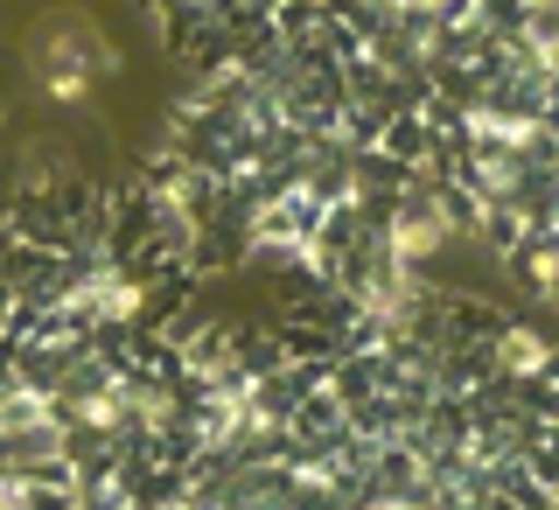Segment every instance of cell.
<instances>
[{"label": "cell", "mask_w": 559, "mask_h": 510, "mask_svg": "<svg viewBox=\"0 0 559 510\" xmlns=\"http://www.w3.org/2000/svg\"><path fill=\"white\" fill-rule=\"evenodd\" d=\"M119 70V49L105 43V28L84 8H57L28 28V78L49 105H84L98 78Z\"/></svg>", "instance_id": "cell-1"}, {"label": "cell", "mask_w": 559, "mask_h": 510, "mask_svg": "<svg viewBox=\"0 0 559 510\" xmlns=\"http://www.w3.org/2000/svg\"><path fill=\"white\" fill-rule=\"evenodd\" d=\"M468 371L497 392H546L559 378V336L532 315H468Z\"/></svg>", "instance_id": "cell-2"}, {"label": "cell", "mask_w": 559, "mask_h": 510, "mask_svg": "<svg viewBox=\"0 0 559 510\" xmlns=\"http://www.w3.org/2000/svg\"><path fill=\"white\" fill-rule=\"evenodd\" d=\"M503 266L518 273V287L532 294V301H546V308H559V238H524Z\"/></svg>", "instance_id": "cell-3"}]
</instances>
